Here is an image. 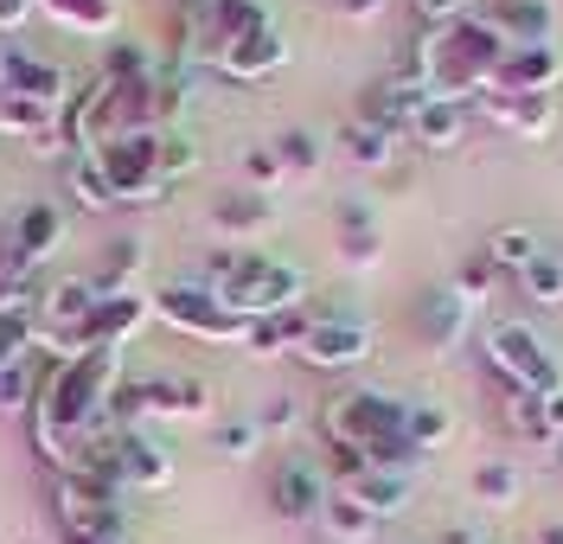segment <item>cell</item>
<instances>
[{
    "instance_id": "7",
    "label": "cell",
    "mask_w": 563,
    "mask_h": 544,
    "mask_svg": "<svg viewBox=\"0 0 563 544\" xmlns=\"http://www.w3.org/2000/svg\"><path fill=\"white\" fill-rule=\"evenodd\" d=\"M372 353H378V333H372V321H358V314H308V333L295 346V359L314 365V371H352V365H365Z\"/></svg>"
},
{
    "instance_id": "13",
    "label": "cell",
    "mask_w": 563,
    "mask_h": 544,
    "mask_svg": "<svg viewBox=\"0 0 563 544\" xmlns=\"http://www.w3.org/2000/svg\"><path fill=\"white\" fill-rule=\"evenodd\" d=\"M147 321H154V301H147L141 289L97 295V308H90V321H84V333H77V346H129Z\"/></svg>"
},
{
    "instance_id": "39",
    "label": "cell",
    "mask_w": 563,
    "mask_h": 544,
    "mask_svg": "<svg viewBox=\"0 0 563 544\" xmlns=\"http://www.w3.org/2000/svg\"><path fill=\"white\" fill-rule=\"evenodd\" d=\"M474 13V0H417V20L422 26H455Z\"/></svg>"
},
{
    "instance_id": "5",
    "label": "cell",
    "mask_w": 563,
    "mask_h": 544,
    "mask_svg": "<svg viewBox=\"0 0 563 544\" xmlns=\"http://www.w3.org/2000/svg\"><path fill=\"white\" fill-rule=\"evenodd\" d=\"M487 365L526 398H558L563 391V365L551 359V346L531 333L526 321H493L487 326Z\"/></svg>"
},
{
    "instance_id": "11",
    "label": "cell",
    "mask_w": 563,
    "mask_h": 544,
    "mask_svg": "<svg viewBox=\"0 0 563 544\" xmlns=\"http://www.w3.org/2000/svg\"><path fill=\"white\" fill-rule=\"evenodd\" d=\"M0 90L33 97V103H45V109H65L70 103V71L58 58H38L20 38H7V52H0Z\"/></svg>"
},
{
    "instance_id": "9",
    "label": "cell",
    "mask_w": 563,
    "mask_h": 544,
    "mask_svg": "<svg viewBox=\"0 0 563 544\" xmlns=\"http://www.w3.org/2000/svg\"><path fill=\"white\" fill-rule=\"evenodd\" d=\"M282 224V206L276 192H218L206 212V231L218 237V244H231V251H250V244H263L269 231Z\"/></svg>"
},
{
    "instance_id": "25",
    "label": "cell",
    "mask_w": 563,
    "mask_h": 544,
    "mask_svg": "<svg viewBox=\"0 0 563 544\" xmlns=\"http://www.w3.org/2000/svg\"><path fill=\"white\" fill-rule=\"evenodd\" d=\"M481 251L493 256V269H499V276H526L531 263L544 256V237H538L531 224H499V231H493Z\"/></svg>"
},
{
    "instance_id": "38",
    "label": "cell",
    "mask_w": 563,
    "mask_h": 544,
    "mask_svg": "<svg viewBox=\"0 0 563 544\" xmlns=\"http://www.w3.org/2000/svg\"><path fill=\"white\" fill-rule=\"evenodd\" d=\"M256 430H263V442H269V435L301 430V410H295V398H269L263 410H256Z\"/></svg>"
},
{
    "instance_id": "35",
    "label": "cell",
    "mask_w": 563,
    "mask_h": 544,
    "mask_svg": "<svg viewBox=\"0 0 563 544\" xmlns=\"http://www.w3.org/2000/svg\"><path fill=\"white\" fill-rule=\"evenodd\" d=\"M493 282H499V269H493V256H487V251H474V256H467V263L455 269V289L467 295L474 308H481V301L493 295Z\"/></svg>"
},
{
    "instance_id": "8",
    "label": "cell",
    "mask_w": 563,
    "mask_h": 544,
    "mask_svg": "<svg viewBox=\"0 0 563 544\" xmlns=\"http://www.w3.org/2000/svg\"><path fill=\"white\" fill-rule=\"evenodd\" d=\"M52 512H58V532H65V544H90V539H109V532H122L115 493H109V487H97L90 474H58Z\"/></svg>"
},
{
    "instance_id": "36",
    "label": "cell",
    "mask_w": 563,
    "mask_h": 544,
    "mask_svg": "<svg viewBox=\"0 0 563 544\" xmlns=\"http://www.w3.org/2000/svg\"><path fill=\"white\" fill-rule=\"evenodd\" d=\"M244 180H250V192H276V186L288 180L269 142H263V147H244Z\"/></svg>"
},
{
    "instance_id": "40",
    "label": "cell",
    "mask_w": 563,
    "mask_h": 544,
    "mask_svg": "<svg viewBox=\"0 0 563 544\" xmlns=\"http://www.w3.org/2000/svg\"><path fill=\"white\" fill-rule=\"evenodd\" d=\"M33 13H38L33 0H0V38H13L26 20H33Z\"/></svg>"
},
{
    "instance_id": "18",
    "label": "cell",
    "mask_w": 563,
    "mask_h": 544,
    "mask_svg": "<svg viewBox=\"0 0 563 544\" xmlns=\"http://www.w3.org/2000/svg\"><path fill=\"white\" fill-rule=\"evenodd\" d=\"M467 122H474V103H442V97H422V109L410 115V135H404V142L429 147V154H449V147L467 142Z\"/></svg>"
},
{
    "instance_id": "14",
    "label": "cell",
    "mask_w": 563,
    "mask_h": 544,
    "mask_svg": "<svg viewBox=\"0 0 563 544\" xmlns=\"http://www.w3.org/2000/svg\"><path fill=\"white\" fill-rule=\"evenodd\" d=\"M474 109L487 122H499L506 135H519V142H551V129H558V103L551 97H526V90H487Z\"/></svg>"
},
{
    "instance_id": "31",
    "label": "cell",
    "mask_w": 563,
    "mask_h": 544,
    "mask_svg": "<svg viewBox=\"0 0 563 544\" xmlns=\"http://www.w3.org/2000/svg\"><path fill=\"white\" fill-rule=\"evenodd\" d=\"M519 289H526L538 308H563V251H544V256H538L526 276H519Z\"/></svg>"
},
{
    "instance_id": "15",
    "label": "cell",
    "mask_w": 563,
    "mask_h": 544,
    "mask_svg": "<svg viewBox=\"0 0 563 544\" xmlns=\"http://www.w3.org/2000/svg\"><path fill=\"white\" fill-rule=\"evenodd\" d=\"M90 308H97L90 276L45 282V295H38V333H45V340H65V346H77V333H84V321H90Z\"/></svg>"
},
{
    "instance_id": "4",
    "label": "cell",
    "mask_w": 563,
    "mask_h": 544,
    "mask_svg": "<svg viewBox=\"0 0 563 544\" xmlns=\"http://www.w3.org/2000/svg\"><path fill=\"white\" fill-rule=\"evenodd\" d=\"M308 269L282 263V256H263V251H244L238 269L218 282V301L238 314V321H269V314H295L308 301Z\"/></svg>"
},
{
    "instance_id": "34",
    "label": "cell",
    "mask_w": 563,
    "mask_h": 544,
    "mask_svg": "<svg viewBox=\"0 0 563 544\" xmlns=\"http://www.w3.org/2000/svg\"><path fill=\"white\" fill-rule=\"evenodd\" d=\"M97 77H115V84H129V77H154V58H147V45H135V38H115L103 52V71Z\"/></svg>"
},
{
    "instance_id": "29",
    "label": "cell",
    "mask_w": 563,
    "mask_h": 544,
    "mask_svg": "<svg viewBox=\"0 0 563 544\" xmlns=\"http://www.w3.org/2000/svg\"><path fill=\"white\" fill-rule=\"evenodd\" d=\"M269 147H276V160H282L288 180H295V174H320V160H327V142H320L314 129H282Z\"/></svg>"
},
{
    "instance_id": "12",
    "label": "cell",
    "mask_w": 563,
    "mask_h": 544,
    "mask_svg": "<svg viewBox=\"0 0 563 544\" xmlns=\"http://www.w3.org/2000/svg\"><path fill=\"white\" fill-rule=\"evenodd\" d=\"M282 65H288V38H282V26H256V33L231 38V45L211 58V71L231 77V84H263V77H276Z\"/></svg>"
},
{
    "instance_id": "24",
    "label": "cell",
    "mask_w": 563,
    "mask_h": 544,
    "mask_svg": "<svg viewBox=\"0 0 563 544\" xmlns=\"http://www.w3.org/2000/svg\"><path fill=\"white\" fill-rule=\"evenodd\" d=\"M314 525H320V532H327L333 544H378V525H385V519H372V512L358 507V500H352L346 487H333Z\"/></svg>"
},
{
    "instance_id": "3",
    "label": "cell",
    "mask_w": 563,
    "mask_h": 544,
    "mask_svg": "<svg viewBox=\"0 0 563 544\" xmlns=\"http://www.w3.org/2000/svg\"><path fill=\"white\" fill-rule=\"evenodd\" d=\"M167 135H174V129H141V135H122V142L84 147V154L103 167L115 206H161V199H174V180H167Z\"/></svg>"
},
{
    "instance_id": "21",
    "label": "cell",
    "mask_w": 563,
    "mask_h": 544,
    "mask_svg": "<svg viewBox=\"0 0 563 544\" xmlns=\"http://www.w3.org/2000/svg\"><path fill=\"white\" fill-rule=\"evenodd\" d=\"M563 77V58L558 45H526V52H506V71L493 90H526V97H551Z\"/></svg>"
},
{
    "instance_id": "17",
    "label": "cell",
    "mask_w": 563,
    "mask_h": 544,
    "mask_svg": "<svg viewBox=\"0 0 563 544\" xmlns=\"http://www.w3.org/2000/svg\"><path fill=\"white\" fill-rule=\"evenodd\" d=\"M487 13V26L512 52H526V45H551V0H487L481 7Z\"/></svg>"
},
{
    "instance_id": "10",
    "label": "cell",
    "mask_w": 563,
    "mask_h": 544,
    "mask_svg": "<svg viewBox=\"0 0 563 544\" xmlns=\"http://www.w3.org/2000/svg\"><path fill=\"white\" fill-rule=\"evenodd\" d=\"M327 474H320V462H308V455H282L276 468H269V512L276 519H288V525H308V519H320V507H327Z\"/></svg>"
},
{
    "instance_id": "33",
    "label": "cell",
    "mask_w": 563,
    "mask_h": 544,
    "mask_svg": "<svg viewBox=\"0 0 563 544\" xmlns=\"http://www.w3.org/2000/svg\"><path fill=\"white\" fill-rule=\"evenodd\" d=\"M449 430H455V417H449L442 403H429V398L410 403V442H417L422 455H429V448H442V442H449Z\"/></svg>"
},
{
    "instance_id": "22",
    "label": "cell",
    "mask_w": 563,
    "mask_h": 544,
    "mask_svg": "<svg viewBox=\"0 0 563 544\" xmlns=\"http://www.w3.org/2000/svg\"><path fill=\"white\" fill-rule=\"evenodd\" d=\"M346 493L372 519H397V512L417 500V474H397V468H365L358 480H346Z\"/></svg>"
},
{
    "instance_id": "19",
    "label": "cell",
    "mask_w": 563,
    "mask_h": 544,
    "mask_svg": "<svg viewBox=\"0 0 563 544\" xmlns=\"http://www.w3.org/2000/svg\"><path fill=\"white\" fill-rule=\"evenodd\" d=\"M340 263H346L352 276H365V269L385 263V237H378V218H372L365 199H340Z\"/></svg>"
},
{
    "instance_id": "26",
    "label": "cell",
    "mask_w": 563,
    "mask_h": 544,
    "mask_svg": "<svg viewBox=\"0 0 563 544\" xmlns=\"http://www.w3.org/2000/svg\"><path fill=\"white\" fill-rule=\"evenodd\" d=\"M301 333H308V314H301V308H295V314H269V321H250L244 353L250 359H282V353L301 346Z\"/></svg>"
},
{
    "instance_id": "28",
    "label": "cell",
    "mask_w": 563,
    "mask_h": 544,
    "mask_svg": "<svg viewBox=\"0 0 563 544\" xmlns=\"http://www.w3.org/2000/svg\"><path fill=\"white\" fill-rule=\"evenodd\" d=\"M519 493H526L519 462H481V468H474V500H481V507H519Z\"/></svg>"
},
{
    "instance_id": "23",
    "label": "cell",
    "mask_w": 563,
    "mask_h": 544,
    "mask_svg": "<svg viewBox=\"0 0 563 544\" xmlns=\"http://www.w3.org/2000/svg\"><path fill=\"white\" fill-rule=\"evenodd\" d=\"M340 154H346L358 174H390L397 154H404V135H390L378 122H358V115H352L346 129H340Z\"/></svg>"
},
{
    "instance_id": "37",
    "label": "cell",
    "mask_w": 563,
    "mask_h": 544,
    "mask_svg": "<svg viewBox=\"0 0 563 544\" xmlns=\"http://www.w3.org/2000/svg\"><path fill=\"white\" fill-rule=\"evenodd\" d=\"M0 410H33V359L0 371Z\"/></svg>"
},
{
    "instance_id": "44",
    "label": "cell",
    "mask_w": 563,
    "mask_h": 544,
    "mask_svg": "<svg viewBox=\"0 0 563 544\" xmlns=\"http://www.w3.org/2000/svg\"><path fill=\"white\" fill-rule=\"evenodd\" d=\"M90 544H129V539H122V532H109V539H90Z\"/></svg>"
},
{
    "instance_id": "20",
    "label": "cell",
    "mask_w": 563,
    "mask_h": 544,
    "mask_svg": "<svg viewBox=\"0 0 563 544\" xmlns=\"http://www.w3.org/2000/svg\"><path fill=\"white\" fill-rule=\"evenodd\" d=\"M52 26L77 38H115L122 33V0H33Z\"/></svg>"
},
{
    "instance_id": "30",
    "label": "cell",
    "mask_w": 563,
    "mask_h": 544,
    "mask_svg": "<svg viewBox=\"0 0 563 544\" xmlns=\"http://www.w3.org/2000/svg\"><path fill=\"white\" fill-rule=\"evenodd\" d=\"M65 180H70V199H77V206H90V212H109V206H115V192H109L103 167H97V160H90V154H84V147H77V154H70Z\"/></svg>"
},
{
    "instance_id": "45",
    "label": "cell",
    "mask_w": 563,
    "mask_h": 544,
    "mask_svg": "<svg viewBox=\"0 0 563 544\" xmlns=\"http://www.w3.org/2000/svg\"><path fill=\"white\" fill-rule=\"evenodd\" d=\"M20 544H38V539H20Z\"/></svg>"
},
{
    "instance_id": "16",
    "label": "cell",
    "mask_w": 563,
    "mask_h": 544,
    "mask_svg": "<svg viewBox=\"0 0 563 544\" xmlns=\"http://www.w3.org/2000/svg\"><path fill=\"white\" fill-rule=\"evenodd\" d=\"M467 326H474V301L449 282V289H429L417 301V333L429 353H455L461 340H467Z\"/></svg>"
},
{
    "instance_id": "2",
    "label": "cell",
    "mask_w": 563,
    "mask_h": 544,
    "mask_svg": "<svg viewBox=\"0 0 563 544\" xmlns=\"http://www.w3.org/2000/svg\"><path fill=\"white\" fill-rule=\"evenodd\" d=\"M320 435L327 448H352L365 468H422V448L410 442V398L390 391H333L320 403Z\"/></svg>"
},
{
    "instance_id": "43",
    "label": "cell",
    "mask_w": 563,
    "mask_h": 544,
    "mask_svg": "<svg viewBox=\"0 0 563 544\" xmlns=\"http://www.w3.org/2000/svg\"><path fill=\"white\" fill-rule=\"evenodd\" d=\"M538 544H563V519H551V525L538 532Z\"/></svg>"
},
{
    "instance_id": "6",
    "label": "cell",
    "mask_w": 563,
    "mask_h": 544,
    "mask_svg": "<svg viewBox=\"0 0 563 544\" xmlns=\"http://www.w3.org/2000/svg\"><path fill=\"white\" fill-rule=\"evenodd\" d=\"M154 314L174 326V333H192V340H206V346H244V326L224 301H218V289H206V282H167V289L154 295Z\"/></svg>"
},
{
    "instance_id": "32",
    "label": "cell",
    "mask_w": 563,
    "mask_h": 544,
    "mask_svg": "<svg viewBox=\"0 0 563 544\" xmlns=\"http://www.w3.org/2000/svg\"><path fill=\"white\" fill-rule=\"evenodd\" d=\"M211 448H218L224 462H250V455H263V430H256V417H231V423H218Z\"/></svg>"
},
{
    "instance_id": "27",
    "label": "cell",
    "mask_w": 563,
    "mask_h": 544,
    "mask_svg": "<svg viewBox=\"0 0 563 544\" xmlns=\"http://www.w3.org/2000/svg\"><path fill=\"white\" fill-rule=\"evenodd\" d=\"M135 276H141V244L135 237H115L103 251V263L90 269V289L97 295H129L135 289Z\"/></svg>"
},
{
    "instance_id": "42",
    "label": "cell",
    "mask_w": 563,
    "mask_h": 544,
    "mask_svg": "<svg viewBox=\"0 0 563 544\" xmlns=\"http://www.w3.org/2000/svg\"><path fill=\"white\" fill-rule=\"evenodd\" d=\"M544 423H551V442L563 448V391L558 398H544Z\"/></svg>"
},
{
    "instance_id": "1",
    "label": "cell",
    "mask_w": 563,
    "mask_h": 544,
    "mask_svg": "<svg viewBox=\"0 0 563 544\" xmlns=\"http://www.w3.org/2000/svg\"><path fill=\"white\" fill-rule=\"evenodd\" d=\"M506 38L487 26V13H467L455 26H429L417 38V58L410 77L422 84V97H442V103H481L499 71H506Z\"/></svg>"
},
{
    "instance_id": "41",
    "label": "cell",
    "mask_w": 563,
    "mask_h": 544,
    "mask_svg": "<svg viewBox=\"0 0 563 544\" xmlns=\"http://www.w3.org/2000/svg\"><path fill=\"white\" fill-rule=\"evenodd\" d=\"M333 13H340V20H378L385 0H333Z\"/></svg>"
}]
</instances>
